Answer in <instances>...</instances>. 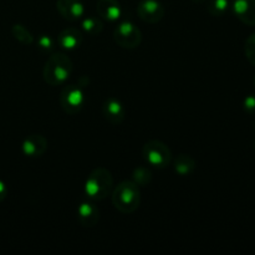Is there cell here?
Returning a JSON list of instances; mask_svg holds the SVG:
<instances>
[{"label": "cell", "mask_w": 255, "mask_h": 255, "mask_svg": "<svg viewBox=\"0 0 255 255\" xmlns=\"http://www.w3.org/2000/svg\"><path fill=\"white\" fill-rule=\"evenodd\" d=\"M115 208L124 214H132L141 206V189L133 181H122L111 193Z\"/></svg>", "instance_id": "1"}, {"label": "cell", "mask_w": 255, "mask_h": 255, "mask_svg": "<svg viewBox=\"0 0 255 255\" xmlns=\"http://www.w3.org/2000/svg\"><path fill=\"white\" fill-rule=\"evenodd\" d=\"M74 70L72 60L64 52H55L45 62L42 76L50 86H60L67 81Z\"/></svg>", "instance_id": "2"}, {"label": "cell", "mask_w": 255, "mask_h": 255, "mask_svg": "<svg viewBox=\"0 0 255 255\" xmlns=\"http://www.w3.org/2000/svg\"><path fill=\"white\" fill-rule=\"evenodd\" d=\"M114 189V176L105 167L92 169L85 182V193L91 201H104L111 196Z\"/></svg>", "instance_id": "3"}, {"label": "cell", "mask_w": 255, "mask_h": 255, "mask_svg": "<svg viewBox=\"0 0 255 255\" xmlns=\"http://www.w3.org/2000/svg\"><path fill=\"white\" fill-rule=\"evenodd\" d=\"M143 158L149 166L157 169H164L173 161V154L171 148L158 139L148 141L142 148Z\"/></svg>", "instance_id": "4"}, {"label": "cell", "mask_w": 255, "mask_h": 255, "mask_svg": "<svg viewBox=\"0 0 255 255\" xmlns=\"http://www.w3.org/2000/svg\"><path fill=\"white\" fill-rule=\"evenodd\" d=\"M59 102L65 114L77 115L79 112H81L86 104V95H85L84 87L74 84L65 85L64 89L60 92Z\"/></svg>", "instance_id": "5"}, {"label": "cell", "mask_w": 255, "mask_h": 255, "mask_svg": "<svg viewBox=\"0 0 255 255\" xmlns=\"http://www.w3.org/2000/svg\"><path fill=\"white\" fill-rule=\"evenodd\" d=\"M114 40L122 49L134 50L141 45L142 32L133 22L124 21L115 27Z\"/></svg>", "instance_id": "6"}, {"label": "cell", "mask_w": 255, "mask_h": 255, "mask_svg": "<svg viewBox=\"0 0 255 255\" xmlns=\"http://www.w3.org/2000/svg\"><path fill=\"white\" fill-rule=\"evenodd\" d=\"M139 19L147 24H157L166 14V7L158 0H141L136 7Z\"/></svg>", "instance_id": "7"}, {"label": "cell", "mask_w": 255, "mask_h": 255, "mask_svg": "<svg viewBox=\"0 0 255 255\" xmlns=\"http://www.w3.org/2000/svg\"><path fill=\"white\" fill-rule=\"evenodd\" d=\"M101 111L105 120L114 126H119L126 119V109H125L124 104L115 97L105 100Z\"/></svg>", "instance_id": "8"}, {"label": "cell", "mask_w": 255, "mask_h": 255, "mask_svg": "<svg viewBox=\"0 0 255 255\" xmlns=\"http://www.w3.org/2000/svg\"><path fill=\"white\" fill-rule=\"evenodd\" d=\"M21 149L29 158H40L47 151V139L42 134L32 133L24 139Z\"/></svg>", "instance_id": "9"}, {"label": "cell", "mask_w": 255, "mask_h": 255, "mask_svg": "<svg viewBox=\"0 0 255 255\" xmlns=\"http://www.w3.org/2000/svg\"><path fill=\"white\" fill-rule=\"evenodd\" d=\"M56 9L67 21H77L85 14V7L80 0H57Z\"/></svg>", "instance_id": "10"}, {"label": "cell", "mask_w": 255, "mask_h": 255, "mask_svg": "<svg viewBox=\"0 0 255 255\" xmlns=\"http://www.w3.org/2000/svg\"><path fill=\"white\" fill-rule=\"evenodd\" d=\"M232 9L239 21L255 26V0H234Z\"/></svg>", "instance_id": "11"}, {"label": "cell", "mask_w": 255, "mask_h": 255, "mask_svg": "<svg viewBox=\"0 0 255 255\" xmlns=\"http://www.w3.org/2000/svg\"><path fill=\"white\" fill-rule=\"evenodd\" d=\"M84 41V34L77 27H66L57 35L56 42L61 49L71 51L81 46Z\"/></svg>", "instance_id": "12"}, {"label": "cell", "mask_w": 255, "mask_h": 255, "mask_svg": "<svg viewBox=\"0 0 255 255\" xmlns=\"http://www.w3.org/2000/svg\"><path fill=\"white\" fill-rule=\"evenodd\" d=\"M96 12L100 19L106 21H117L122 16V6L119 0H99Z\"/></svg>", "instance_id": "13"}, {"label": "cell", "mask_w": 255, "mask_h": 255, "mask_svg": "<svg viewBox=\"0 0 255 255\" xmlns=\"http://www.w3.org/2000/svg\"><path fill=\"white\" fill-rule=\"evenodd\" d=\"M77 219L85 228H92L99 223L100 211L92 202H82L77 207Z\"/></svg>", "instance_id": "14"}, {"label": "cell", "mask_w": 255, "mask_h": 255, "mask_svg": "<svg viewBox=\"0 0 255 255\" xmlns=\"http://www.w3.org/2000/svg\"><path fill=\"white\" fill-rule=\"evenodd\" d=\"M196 167H197L196 159H194L192 156H189V154H184V153L179 154L173 162L174 172L178 173L179 176L182 177L189 176L191 173H193Z\"/></svg>", "instance_id": "15"}, {"label": "cell", "mask_w": 255, "mask_h": 255, "mask_svg": "<svg viewBox=\"0 0 255 255\" xmlns=\"http://www.w3.org/2000/svg\"><path fill=\"white\" fill-rule=\"evenodd\" d=\"M81 29L86 34L91 35V36H96V35L101 34L102 30H104V22L101 21L100 17L87 16L82 20Z\"/></svg>", "instance_id": "16"}, {"label": "cell", "mask_w": 255, "mask_h": 255, "mask_svg": "<svg viewBox=\"0 0 255 255\" xmlns=\"http://www.w3.org/2000/svg\"><path fill=\"white\" fill-rule=\"evenodd\" d=\"M11 34L15 40L22 45H31L34 42V35L21 24H14L11 26Z\"/></svg>", "instance_id": "17"}, {"label": "cell", "mask_w": 255, "mask_h": 255, "mask_svg": "<svg viewBox=\"0 0 255 255\" xmlns=\"http://www.w3.org/2000/svg\"><path fill=\"white\" fill-rule=\"evenodd\" d=\"M231 4L229 0H209L208 5H207V10L212 16L221 17L228 12Z\"/></svg>", "instance_id": "18"}, {"label": "cell", "mask_w": 255, "mask_h": 255, "mask_svg": "<svg viewBox=\"0 0 255 255\" xmlns=\"http://www.w3.org/2000/svg\"><path fill=\"white\" fill-rule=\"evenodd\" d=\"M152 178H153L152 172L147 167H137L132 172V181L138 184L139 187L149 186Z\"/></svg>", "instance_id": "19"}, {"label": "cell", "mask_w": 255, "mask_h": 255, "mask_svg": "<svg viewBox=\"0 0 255 255\" xmlns=\"http://www.w3.org/2000/svg\"><path fill=\"white\" fill-rule=\"evenodd\" d=\"M244 54H246L247 60L255 66V32L246 40V44H244Z\"/></svg>", "instance_id": "20"}, {"label": "cell", "mask_w": 255, "mask_h": 255, "mask_svg": "<svg viewBox=\"0 0 255 255\" xmlns=\"http://www.w3.org/2000/svg\"><path fill=\"white\" fill-rule=\"evenodd\" d=\"M37 47L41 49L42 51H51L55 47V40L50 35H41L37 39Z\"/></svg>", "instance_id": "21"}, {"label": "cell", "mask_w": 255, "mask_h": 255, "mask_svg": "<svg viewBox=\"0 0 255 255\" xmlns=\"http://www.w3.org/2000/svg\"><path fill=\"white\" fill-rule=\"evenodd\" d=\"M243 109L248 114H255V95H248L244 99Z\"/></svg>", "instance_id": "22"}, {"label": "cell", "mask_w": 255, "mask_h": 255, "mask_svg": "<svg viewBox=\"0 0 255 255\" xmlns=\"http://www.w3.org/2000/svg\"><path fill=\"white\" fill-rule=\"evenodd\" d=\"M6 197H7V187L6 184H5V182H2L1 179H0V203H1L2 201H5Z\"/></svg>", "instance_id": "23"}, {"label": "cell", "mask_w": 255, "mask_h": 255, "mask_svg": "<svg viewBox=\"0 0 255 255\" xmlns=\"http://www.w3.org/2000/svg\"><path fill=\"white\" fill-rule=\"evenodd\" d=\"M89 84H90V80H89V77H87V76H81L79 79V85L81 87L89 86Z\"/></svg>", "instance_id": "24"}, {"label": "cell", "mask_w": 255, "mask_h": 255, "mask_svg": "<svg viewBox=\"0 0 255 255\" xmlns=\"http://www.w3.org/2000/svg\"><path fill=\"white\" fill-rule=\"evenodd\" d=\"M192 1L193 2H204V1H207V0H192Z\"/></svg>", "instance_id": "25"}, {"label": "cell", "mask_w": 255, "mask_h": 255, "mask_svg": "<svg viewBox=\"0 0 255 255\" xmlns=\"http://www.w3.org/2000/svg\"><path fill=\"white\" fill-rule=\"evenodd\" d=\"M253 147H254V149H255V139H254V143H253Z\"/></svg>", "instance_id": "26"}, {"label": "cell", "mask_w": 255, "mask_h": 255, "mask_svg": "<svg viewBox=\"0 0 255 255\" xmlns=\"http://www.w3.org/2000/svg\"><path fill=\"white\" fill-rule=\"evenodd\" d=\"M254 85H255V76H254Z\"/></svg>", "instance_id": "27"}, {"label": "cell", "mask_w": 255, "mask_h": 255, "mask_svg": "<svg viewBox=\"0 0 255 255\" xmlns=\"http://www.w3.org/2000/svg\"><path fill=\"white\" fill-rule=\"evenodd\" d=\"M254 127H255V124H254Z\"/></svg>", "instance_id": "28"}]
</instances>
